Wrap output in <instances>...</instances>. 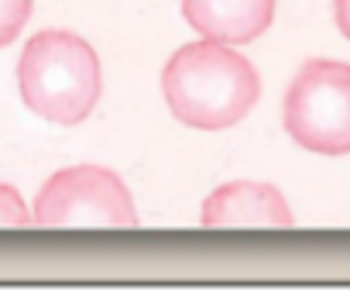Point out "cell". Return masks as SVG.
<instances>
[{"label": "cell", "instance_id": "ba28073f", "mask_svg": "<svg viewBox=\"0 0 350 299\" xmlns=\"http://www.w3.org/2000/svg\"><path fill=\"white\" fill-rule=\"evenodd\" d=\"M0 227H31V210L25 207L21 193L8 183H0Z\"/></svg>", "mask_w": 350, "mask_h": 299}, {"label": "cell", "instance_id": "9c48e42d", "mask_svg": "<svg viewBox=\"0 0 350 299\" xmlns=\"http://www.w3.org/2000/svg\"><path fill=\"white\" fill-rule=\"evenodd\" d=\"M333 18H336V28L343 31V38H350V0H333Z\"/></svg>", "mask_w": 350, "mask_h": 299}, {"label": "cell", "instance_id": "5b68a950", "mask_svg": "<svg viewBox=\"0 0 350 299\" xmlns=\"http://www.w3.org/2000/svg\"><path fill=\"white\" fill-rule=\"evenodd\" d=\"M200 224L210 231L227 227H292L295 217L285 196L268 183H227L203 200Z\"/></svg>", "mask_w": 350, "mask_h": 299}, {"label": "cell", "instance_id": "3957f363", "mask_svg": "<svg viewBox=\"0 0 350 299\" xmlns=\"http://www.w3.org/2000/svg\"><path fill=\"white\" fill-rule=\"evenodd\" d=\"M285 131L316 155H350V66L309 59L285 93Z\"/></svg>", "mask_w": 350, "mask_h": 299}, {"label": "cell", "instance_id": "277c9868", "mask_svg": "<svg viewBox=\"0 0 350 299\" xmlns=\"http://www.w3.org/2000/svg\"><path fill=\"white\" fill-rule=\"evenodd\" d=\"M31 224L49 231H69V227H137L134 196L124 186V179L100 166H72L55 172L35 207Z\"/></svg>", "mask_w": 350, "mask_h": 299}, {"label": "cell", "instance_id": "52a82bcc", "mask_svg": "<svg viewBox=\"0 0 350 299\" xmlns=\"http://www.w3.org/2000/svg\"><path fill=\"white\" fill-rule=\"evenodd\" d=\"M35 0H0V49L11 45L31 18Z\"/></svg>", "mask_w": 350, "mask_h": 299}, {"label": "cell", "instance_id": "7a4b0ae2", "mask_svg": "<svg viewBox=\"0 0 350 299\" xmlns=\"http://www.w3.org/2000/svg\"><path fill=\"white\" fill-rule=\"evenodd\" d=\"M18 90L28 110L52 124L72 127L100 103V59L76 31H38L18 59Z\"/></svg>", "mask_w": 350, "mask_h": 299}, {"label": "cell", "instance_id": "6da1fadb", "mask_svg": "<svg viewBox=\"0 0 350 299\" xmlns=\"http://www.w3.org/2000/svg\"><path fill=\"white\" fill-rule=\"evenodd\" d=\"M161 93L175 120L196 131H224L251 114L261 96L254 66L224 42H193L175 52L161 73Z\"/></svg>", "mask_w": 350, "mask_h": 299}, {"label": "cell", "instance_id": "8992f818", "mask_svg": "<svg viewBox=\"0 0 350 299\" xmlns=\"http://www.w3.org/2000/svg\"><path fill=\"white\" fill-rule=\"evenodd\" d=\"M183 18L210 42L247 45L275 21V0H183Z\"/></svg>", "mask_w": 350, "mask_h": 299}]
</instances>
